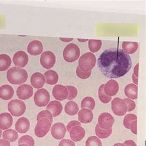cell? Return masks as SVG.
Segmentation results:
<instances>
[{
  "label": "cell",
  "instance_id": "cell-1",
  "mask_svg": "<svg viewBox=\"0 0 146 146\" xmlns=\"http://www.w3.org/2000/svg\"><path fill=\"white\" fill-rule=\"evenodd\" d=\"M98 66L104 75L109 78H118L125 75L132 67L130 56L122 49L110 48L101 53Z\"/></svg>",
  "mask_w": 146,
  "mask_h": 146
},
{
  "label": "cell",
  "instance_id": "cell-2",
  "mask_svg": "<svg viewBox=\"0 0 146 146\" xmlns=\"http://www.w3.org/2000/svg\"><path fill=\"white\" fill-rule=\"evenodd\" d=\"M28 78V74L24 69L19 67H12L7 72V79L13 84H21Z\"/></svg>",
  "mask_w": 146,
  "mask_h": 146
},
{
  "label": "cell",
  "instance_id": "cell-3",
  "mask_svg": "<svg viewBox=\"0 0 146 146\" xmlns=\"http://www.w3.org/2000/svg\"><path fill=\"white\" fill-rule=\"evenodd\" d=\"M96 63V57L94 54L87 52L80 57L78 67L84 72H89L95 67Z\"/></svg>",
  "mask_w": 146,
  "mask_h": 146
},
{
  "label": "cell",
  "instance_id": "cell-4",
  "mask_svg": "<svg viewBox=\"0 0 146 146\" xmlns=\"http://www.w3.org/2000/svg\"><path fill=\"white\" fill-rule=\"evenodd\" d=\"M80 50L77 45L74 43L68 44L63 51V57L67 62H74L80 57Z\"/></svg>",
  "mask_w": 146,
  "mask_h": 146
},
{
  "label": "cell",
  "instance_id": "cell-5",
  "mask_svg": "<svg viewBox=\"0 0 146 146\" xmlns=\"http://www.w3.org/2000/svg\"><path fill=\"white\" fill-rule=\"evenodd\" d=\"M9 112L14 117H21L26 110L25 103L18 99L11 100L7 106Z\"/></svg>",
  "mask_w": 146,
  "mask_h": 146
},
{
  "label": "cell",
  "instance_id": "cell-6",
  "mask_svg": "<svg viewBox=\"0 0 146 146\" xmlns=\"http://www.w3.org/2000/svg\"><path fill=\"white\" fill-rule=\"evenodd\" d=\"M52 123L48 119L43 118L38 120L35 128V134L38 137H43L49 131Z\"/></svg>",
  "mask_w": 146,
  "mask_h": 146
},
{
  "label": "cell",
  "instance_id": "cell-7",
  "mask_svg": "<svg viewBox=\"0 0 146 146\" xmlns=\"http://www.w3.org/2000/svg\"><path fill=\"white\" fill-rule=\"evenodd\" d=\"M50 101L49 92L44 88H41L36 91L34 95V102L36 106L40 107H45Z\"/></svg>",
  "mask_w": 146,
  "mask_h": 146
},
{
  "label": "cell",
  "instance_id": "cell-8",
  "mask_svg": "<svg viewBox=\"0 0 146 146\" xmlns=\"http://www.w3.org/2000/svg\"><path fill=\"white\" fill-rule=\"evenodd\" d=\"M111 108L115 115L123 116L127 112V107L123 99L119 98H115L111 103Z\"/></svg>",
  "mask_w": 146,
  "mask_h": 146
},
{
  "label": "cell",
  "instance_id": "cell-9",
  "mask_svg": "<svg viewBox=\"0 0 146 146\" xmlns=\"http://www.w3.org/2000/svg\"><path fill=\"white\" fill-rule=\"evenodd\" d=\"M40 63L46 69H50L56 64V56L51 51H45L41 54Z\"/></svg>",
  "mask_w": 146,
  "mask_h": 146
},
{
  "label": "cell",
  "instance_id": "cell-10",
  "mask_svg": "<svg viewBox=\"0 0 146 146\" xmlns=\"http://www.w3.org/2000/svg\"><path fill=\"white\" fill-rule=\"evenodd\" d=\"M115 119L112 115L107 112L102 113L98 118V125L102 129H107L112 127Z\"/></svg>",
  "mask_w": 146,
  "mask_h": 146
},
{
  "label": "cell",
  "instance_id": "cell-11",
  "mask_svg": "<svg viewBox=\"0 0 146 146\" xmlns=\"http://www.w3.org/2000/svg\"><path fill=\"white\" fill-rule=\"evenodd\" d=\"M51 133L52 136L56 139H62L66 134V128L62 123H56L51 126Z\"/></svg>",
  "mask_w": 146,
  "mask_h": 146
},
{
  "label": "cell",
  "instance_id": "cell-12",
  "mask_svg": "<svg viewBox=\"0 0 146 146\" xmlns=\"http://www.w3.org/2000/svg\"><path fill=\"white\" fill-rule=\"evenodd\" d=\"M17 97L22 100H26L31 98L33 94V88L29 84H23L17 89Z\"/></svg>",
  "mask_w": 146,
  "mask_h": 146
},
{
  "label": "cell",
  "instance_id": "cell-13",
  "mask_svg": "<svg viewBox=\"0 0 146 146\" xmlns=\"http://www.w3.org/2000/svg\"><path fill=\"white\" fill-rule=\"evenodd\" d=\"M13 62L16 67L23 68L26 66L29 62V57L26 52L23 51H19L15 53L13 56Z\"/></svg>",
  "mask_w": 146,
  "mask_h": 146
},
{
  "label": "cell",
  "instance_id": "cell-14",
  "mask_svg": "<svg viewBox=\"0 0 146 146\" xmlns=\"http://www.w3.org/2000/svg\"><path fill=\"white\" fill-rule=\"evenodd\" d=\"M52 95L57 101H62L67 99L68 97V90L66 86L62 84H57L52 89Z\"/></svg>",
  "mask_w": 146,
  "mask_h": 146
},
{
  "label": "cell",
  "instance_id": "cell-15",
  "mask_svg": "<svg viewBox=\"0 0 146 146\" xmlns=\"http://www.w3.org/2000/svg\"><path fill=\"white\" fill-rule=\"evenodd\" d=\"M71 139L74 142L81 141L85 136V130L81 126H76L70 130Z\"/></svg>",
  "mask_w": 146,
  "mask_h": 146
},
{
  "label": "cell",
  "instance_id": "cell-16",
  "mask_svg": "<svg viewBox=\"0 0 146 146\" xmlns=\"http://www.w3.org/2000/svg\"><path fill=\"white\" fill-rule=\"evenodd\" d=\"M43 46L41 42L38 40H33L30 42L27 47L28 52L32 56L40 55L43 52Z\"/></svg>",
  "mask_w": 146,
  "mask_h": 146
},
{
  "label": "cell",
  "instance_id": "cell-17",
  "mask_svg": "<svg viewBox=\"0 0 146 146\" xmlns=\"http://www.w3.org/2000/svg\"><path fill=\"white\" fill-rule=\"evenodd\" d=\"M78 120L82 123H90L93 120L94 115L91 110L87 109H82L78 112Z\"/></svg>",
  "mask_w": 146,
  "mask_h": 146
},
{
  "label": "cell",
  "instance_id": "cell-18",
  "mask_svg": "<svg viewBox=\"0 0 146 146\" xmlns=\"http://www.w3.org/2000/svg\"><path fill=\"white\" fill-rule=\"evenodd\" d=\"M119 90V84L117 81L110 80L104 85V92L109 96L116 95Z\"/></svg>",
  "mask_w": 146,
  "mask_h": 146
},
{
  "label": "cell",
  "instance_id": "cell-19",
  "mask_svg": "<svg viewBox=\"0 0 146 146\" xmlns=\"http://www.w3.org/2000/svg\"><path fill=\"white\" fill-rule=\"evenodd\" d=\"M32 86L36 89H40L43 87L45 83V78L44 75L40 72H35L32 75L30 79Z\"/></svg>",
  "mask_w": 146,
  "mask_h": 146
},
{
  "label": "cell",
  "instance_id": "cell-20",
  "mask_svg": "<svg viewBox=\"0 0 146 146\" xmlns=\"http://www.w3.org/2000/svg\"><path fill=\"white\" fill-rule=\"evenodd\" d=\"M62 109L61 103L57 101L50 102L46 107V110L51 113L52 117H56L59 115L62 112Z\"/></svg>",
  "mask_w": 146,
  "mask_h": 146
},
{
  "label": "cell",
  "instance_id": "cell-21",
  "mask_svg": "<svg viewBox=\"0 0 146 146\" xmlns=\"http://www.w3.org/2000/svg\"><path fill=\"white\" fill-rule=\"evenodd\" d=\"M13 122V117L9 113L0 114V129L1 130H6L11 128Z\"/></svg>",
  "mask_w": 146,
  "mask_h": 146
},
{
  "label": "cell",
  "instance_id": "cell-22",
  "mask_svg": "<svg viewBox=\"0 0 146 146\" xmlns=\"http://www.w3.org/2000/svg\"><path fill=\"white\" fill-rule=\"evenodd\" d=\"M15 127H16V131L20 133H25L30 129V121L27 118L21 117L17 121Z\"/></svg>",
  "mask_w": 146,
  "mask_h": 146
},
{
  "label": "cell",
  "instance_id": "cell-23",
  "mask_svg": "<svg viewBox=\"0 0 146 146\" xmlns=\"http://www.w3.org/2000/svg\"><path fill=\"white\" fill-rule=\"evenodd\" d=\"M14 94V91L11 86L5 84L0 87V98L1 99L7 101L13 97Z\"/></svg>",
  "mask_w": 146,
  "mask_h": 146
},
{
  "label": "cell",
  "instance_id": "cell-24",
  "mask_svg": "<svg viewBox=\"0 0 146 146\" xmlns=\"http://www.w3.org/2000/svg\"><path fill=\"white\" fill-rule=\"evenodd\" d=\"M43 75L45 78V83L48 84L53 85V84H56L57 82H58L59 75L54 70H48L44 73Z\"/></svg>",
  "mask_w": 146,
  "mask_h": 146
},
{
  "label": "cell",
  "instance_id": "cell-25",
  "mask_svg": "<svg viewBox=\"0 0 146 146\" xmlns=\"http://www.w3.org/2000/svg\"><path fill=\"white\" fill-rule=\"evenodd\" d=\"M138 48H139V44L137 42L123 41L122 43V50L128 55L136 52Z\"/></svg>",
  "mask_w": 146,
  "mask_h": 146
},
{
  "label": "cell",
  "instance_id": "cell-26",
  "mask_svg": "<svg viewBox=\"0 0 146 146\" xmlns=\"http://www.w3.org/2000/svg\"><path fill=\"white\" fill-rule=\"evenodd\" d=\"M137 86L133 83L127 84L125 88V94L128 99H136L137 98Z\"/></svg>",
  "mask_w": 146,
  "mask_h": 146
},
{
  "label": "cell",
  "instance_id": "cell-27",
  "mask_svg": "<svg viewBox=\"0 0 146 146\" xmlns=\"http://www.w3.org/2000/svg\"><path fill=\"white\" fill-rule=\"evenodd\" d=\"M79 111V107L77 104L74 101L68 102L65 106V112L68 115H75L77 114Z\"/></svg>",
  "mask_w": 146,
  "mask_h": 146
},
{
  "label": "cell",
  "instance_id": "cell-28",
  "mask_svg": "<svg viewBox=\"0 0 146 146\" xmlns=\"http://www.w3.org/2000/svg\"><path fill=\"white\" fill-rule=\"evenodd\" d=\"M11 57L5 54H0V71H5L8 69L11 65Z\"/></svg>",
  "mask_w": 146,
  "mask_h": 146
},
{
  "label": "cell",
  "instance_id": "cell-29",
  "mask_svg": "<svg viewBox=\"0 0 146 146\" xmlns=\"http://www.w3.org/2000/svg\"><path fill=\"white\" fill-rule=\"evenodd\" d=\"M96 134L99 139H106V138L109 137L111 134L112 133V128H110L107 129H102L100 127L98 123L96 126L95 128Z\"/></svg>",
  "mask_w": 146,
  "mask_h": 146
},
{
  "label": "cell",
  "instance_id": "cell-30",
  "mask_svg": "<svg viewBox=\"0 0 146 146\" xmlns=\"http://www.w3.org/2000/svg\"><path fill=\"white\" fill-rule=\"evenodd\" d=\"M18 133L14 129H6L3 133V138L9 142H14L18 139Z\"/></svg>",
  "mask_w": 146,
  "mask_h": 146
},
{
  "label": "cell",
  "instance_id": "cell-31",
  "mask_svg": "<svg viewBox=\"0 0 146 146\" xmlns=\"http://www.w3.org/2000/svg\"><path fill=\"white\" fill-rule=\"evenodd\" d=\"M96 102L94 99L90 96L84 98L81 102L82 109H87L90 110H93L95 108Z\"/></svg>",
  "mask_w": 146,
  "mask_h": 146
},
{
  "label": "cell",
  "instance_id": "cell-32",
  "mask_svg": "<svg viewBox=\"0 0 146 146\" xmlns=\"http://www.w3.org/2000/svg\"><path fill=\"white\" fill-rule=\"evenodd\" d=\"M104 85L105 84H102L100 86L99 90H98V95L99 98L102 103L104 104H107L109 103L111 100H112V98L110 96H107L104 92Z\"/></svg>",
  "mask_w": 146,
  "mask_h": 146
},
{
  "label": "cell",
  "instance_id": "cell-33",
  "mask_svg": "<svg viewBox=\"0 0 146 146\" xmlns=\"http://www.w3.org/2000/svg\"><path fill=\"white\" fill-rule=\"evenodd\" d=\"M101 46L102 41L100 40H90L88 42V47L92 53L99 51Z\"/></svg>",
  "mask_w": 146,
  "mask_h": 146
},
{
  "label": "cell",
  "instance_id": "cell-34",
  "mask_svg": "<svg viewBox=\"0 0 146 146\" xmlns=\"http://www.w3.org/2000/svg\"><path fill=\"white\" fill-rule=\"evenodd\" d=\"M18 144H25L29 146H35V141L33 137L29 135H25L22 136L18 141Z\"/></svg>",
  "mask_w": 146,
  "mask_h": 146
},
{
  "label": "cell",
  "instance_id": "cell-35",
  "mask_svg": "<svg viewBox=\"0 0 146 146\" xmlns=\"http://www.w3.org/2000/svg\"><path fill=\"white\" fill-rule=\"evenodd\" d=\"M86 146H102L101 141L96 136H91L86 141Z\"/></svg>",
  "mask_w": 146,
  "mask_h": 146
},
{
  "label": "cell",
  "instance_id": "cell-36",
  "mask_svg": "<svg viewBox=\"0 0 146 146\" xmlns=\"http://www.w3.org/2000/svg\"><path fill=\"white\" fill-rule=\"evenodd\" d=\"M134 120H137L136 115L132 114V113H129V114L126 115L123 119L124 126L126 128L129 129L131 123Z\"/></svg>",
  "mask_w": 146,
  "mask_h": 146
},
{
  "label": "cell",
  "instance_id": "cell-37",
  "mask_svg": "<svg viewBox=\"0 0 146 146\" xmlns=\"http://www.w3.org/2000/svg\"><path fill=\"white\" fill-rule=\"evenodd\" d=\"M66 88L68 90V97L67 99L70 101V100L75 99L78 94L77 89L73 86H66Z\"/></svg>",
  "mask_w": 146,
  "mask_h": 146
},
{
  "label": "cell",
  "instance_id": "cell-38",
  "mask_svg": "<svg viewBox=\"0 0 146 146\" xmlns=\"http://www.w3.org/2000/svg\"><path fill=\"white\" fill-rule=\"evenodd\" d=\"M43 118H46L48 119V120L51 121V123L52 122V115L51 113L49 112L48 110H43L40 112L38 114L37 117H36V120L37 121L41 120V119Z\"/></svg>",
  "mask_w": 146,
  "mask_h": 146
},
{
  "label": "cell",
  "instance_id": "cell-39",
  "mask_svg": "<svg viewBox=\"0 0 146 146\" xmlns=\"http://www.w3.org/2000/svg\"><path fill=\"white\" fill-rule=\"evenodd\" d=\"M76 74L78 78L85 80V79H87L89 78L91 76V71L89 72H84L80 70L78 67H77V68H76Z\"/></svg>",
  "mask_w": 146,
  "mask_h": 146
},
{
  "label": "cell",
  "instance_id": "cell-40",
  "mask_svg": "<svg viewBox=\"0 0 146 146\" xmlns=\"http://www.w3.org/2000/svg\"><path fill=\"white\" fill-rule=\"evenodd\" d=\"M123 101L126 104V107H127V112H131L135 109L136 104L132 100L128 98H125L123 99Z\"/></svg>",
  "mask_w": 146,
  "mask_h": 146
},
{
  "label": "cell",
  "instance_id": "cell-41",
  "mask_svg": "<svg viewBox=\"0 0 146 146\" xmlns=\"http://www.w3.org/2000/svg\"><path fill=\"white\" fill-rule=\"evenodd\" d=\"M76 126H81V123L76 120H73L70 121L66 126V129L67 130V131L69 132L70 131V130L71 129V128H74Z\"/></svg>",
  "mask_w": 146,
  "mask_h": 146
},
{
  "label": "cell",
  "instance_id": "cell-42",
  "mask_svg": "<svg viewBox=\"0 0 146 146\" xmlns=\"http://www.w3.org/2000/svg\"><path fill=\"white\" fill-rule=\"evenodd\" d=\"M59 146H75V144L71 140L64 139L60 142Z\"/></svg>",
  "mask_w": 146,
  "mask_h": 146
},
{
  "label": "cell",
  "instance_id": "cell-43",
  "mask_svg": "<svg viewBox=\"0 0 146 146\" xmlns=\"http://www.w3.org/2000/svg\"><path fill=\"white\" fill-rule=\"evenodd\" d=\"M129 129L133 134H137V120H134L131 123Z\"/></svg>",
  "mask_w": 146,
  "mask_h": 146
},
{
  "label": "cell",
  "instance_id": "cell-44",
  "mask_svg": "<svg viewBox=\"0 0 146 146\" xmlns=\"http://www.w3.org/2000/svg\"><path fill=\"white\" fill-rule=\"evenodd\" d=\"M123 144L125 145V146H136V143L133 140L126 141Z\"/></svg>",
  "mask_w": 146,
  "mask_h": 146
},
{
  "label": "cell",
  "instance_id": "cell-45",
  "mask_svg": "<svg viewBox=\"0 0 146 146\" xmlns=\"http://www.w3.org/2000/svg\"><path fill=\"white\" fill-rule=\"evenodd\" d=\"M0 146H11L10 142L6 139H0Z\"/></svg>",
  "mask_w": 146,
  "mask_h": 146
},
{
  "label": "cell",
  "instance_id": "cell-46",
  "mask_svg": "<svg viewBox=\"0 0 146 146\" xmlns=\"http://www.w3.org/2000/svg\"><path fill=\"white\" fill-rule=\"evenodd\" d=\"M139 63L137 64L135 67H134V75H135L136 77H138V75H139V74H138V71H139Z\"/></svg>",
  "mask_w": 146,
  "mask_h": 146
},
{
  "label": "cell",
  "instance_id": "cell-47",
  "mask_svg": "<svg viewBox=\"0 0 146 146\" xmlns=\"http://www.w3.org/2000/svg\"><path fill=\"white\" fill-rule=\"evenodd\" d=\"M60 40H61L62 41L64 42H66V43H68V42H70L72 41L73 40V38H59Z\"/></svg>",
  "mask_w": 146,
  "mask_h": 146
},
{
  "label": "cell",
  "instance_id": "cell-48",
  "mask_svg": "<svg viewBox=\"0 0 146 146\" xmlns=\"http://www.w3.org/2000/svg\"><path fill=\"white\" fill-rule=\"evenodd\" d=\"M132 80H133V82L134 83V84H135V85H137L138 84V77H136L135 75L133 74Z\"/></svg>",
  "mask_w": 146,
  "mask_h": 146
},
{
  "label": "cell",
  "instance_id": "cell-49",
  "mask_svg": "<svg viewBox=\"0 0 146 146\" xmlns=\"http://www.w3.org/2000/svg\"><path fill=\"white\" fill-rule=\"evenodd\" d=\"M113 146H125V145L122 143H116Z\"/></svg>",
  "mask_w": 146,
  "mask_h": 146
},
{
  "label": "cell",
  "instance_id": "cell-50",
  "mask_svg": "<svg viewBox=\"0 0 146 146\" xmlns=\"http://www.w3.org/2000/svg\"><path fill=\"white\" fill-rule=\"evenodd\" d=\"M78 41H80V42H85V41H87L88 40L87 39H80V38H78Z\"/></svg>",
  "mask_w": 146,
  "mask_h": 146
},
{
  "label": "cell",
  "instance_id": "cell-51",
  "mask_svg": "<svg viewBox=\"0 0 146 146\" xmlns=\"http://www.w3.org/2000/svg\"><path fill=\"white\" fill-rule=\"evenodd\" d=\"M2 136V130L0 129V138Z\"/></svg>",
  "mask_w": 146,
  "mask_h": 146
},
{
  "label": "cell",
  "instance_id": "cell-52",
  "mask_svg": "<svg viewBox=\"0 0 146 146\" xmlns=\"http://www.w3.org/2000/svg\"><path fill=\"white\" fill-rule=\"evenodd\" d=\"M19 146H29V145H25V144H21V145H19Z\"/></svg>",
  "mask_w": 146,
  "mask_h": 146
}]
</instances>
